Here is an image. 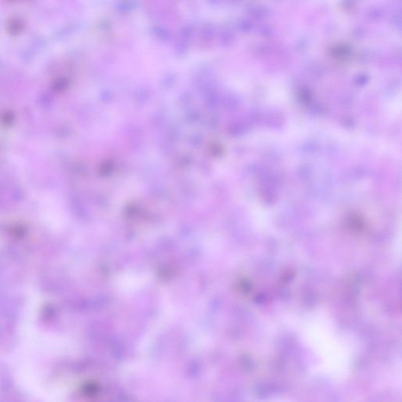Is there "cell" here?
Returning <instances> with one entry per match:
<instances>
[{
  "mask_svg": "<svg viewBox=\"0 0 402 402\" xmlns=\"http://www.w3.org/2000/svg\"><path fill=\"white\" fill-rule=\"evenodd\" d=\"M149 281L148 275L139 272H126L116 278V288L122 293H133L144 288Z\"/></svg>",
  "mask_w": 402,
  "mask_h": 402,
  "instance_id": "obj_1",
  "label": "cell"
}]
</instances>
